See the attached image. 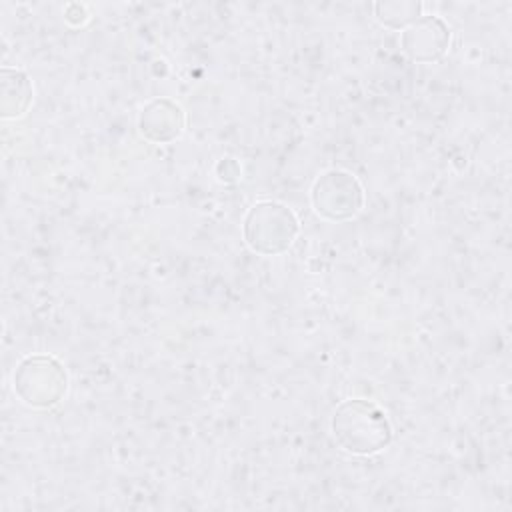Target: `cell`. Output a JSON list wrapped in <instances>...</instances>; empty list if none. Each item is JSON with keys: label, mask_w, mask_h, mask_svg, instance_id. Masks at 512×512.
<instances>
[{"label": "cell", "mask_w": 512, "mask_h": 512, "mask_svg": "<svg viewBox=\"0 0 512 512\" xmlns=\"http://www.w3.org/2000/svg\"><path fill=\"white\" fill-rule=\"evenodd\" d=\"M310 202L320 218L344 222L360 214L366 202V192L352 172L332 168L314 180Z\"/></svg>", "instance_id": "cell-4"}, {"label": "cell", "mask_w": 512, "mask_h": 512, "mask_svg": "<svg viewBox=\"0 0 512 512\" xmlns=\"http://www.w3.org/2000/svg\"><path fill=\"white\" fill-rule=\"evenodd\" d=\"M32 96V80L22 68L4 66L0 70V116L4 120L24 116L32 104Z\"/></svg>", "instance_id": "cell-7"}, {"label": "cell", "mask_w": 512, "mask_h": 512, "mask_svg": "<svg viewBox=\"0 0 512 512\" xmlns=\"http://www.w3.org/2000/svg\"><path fill=\"white\" fill-rule=\"evenodd\" d=\"M330 430L338 446L356 456H372L388 448L394 430L386 412L364 398H348L336 406Z\"/></svg>", "instance_id": "cell-1"}, {"label": "cell", "mask_w": 512, "mask_h": 512, "mask_svg": "<svg viewBox=\"0 0 512 512\" xmlns=\"http://www.w3.org/2000/svg\"><path fill=\"white\" fill-rule=\"evenodd\" d=\"M300 232L298 216L292 208L276 200L256 202L244 216L242 234L248 248L262 256L286 252Z\"/></svg>", "instance_id": "cell-2"}, {"label": "cell", "mask_w": 512, "mask_h": 512, "mask_svg": "<svg viewBox=\"0 0 512 512\" xmlns=\"http://www.w3.org/2000/svg\"><path fill=\"white\" fill-rule=\"evenodd\" d=\"M16 396L30 408H52L68 392V374L60 360L46 354L26 356L12 376Z\"/></svg>", "instance_id": "cell-3"}, {"label": "cell", "mask_w": 512, "mask_h": 512, "mask_svg": "<svg viewBox=\"0 0 512 512\" xmlns=\"http://www.w3.org/2000/svg\"><path fill=\"white\" fill-rule=\"evenodd\" d=\"M184 108L172 98H154L138 114V132L154 144H168L184 132Z\"/></svg>", "instance_id": "cell-6"}, {"label": "cell", "mask_w": 512, "mask_h": 512, "mask_svg": "<svg viewBox=\"0 0 512 512\" xmlns=\"http://www.w3.org/2000/svg\"><path fill=\"white\" fill-rule=\"evenodd\" d=\"M422 8L424 6L418 0L376 2L374 4V18L390 30H404L422 16Z\"/></svg>", "instance_id": "cell-8"}, {"label": "cell", "mask_w": 512, "mask_h": 512, "mask_svg": "<svg viewBox=\"0 0 512 512\" xmlns=\"http://www.w3.org/2000/svg\"><path fill=\"white\" fill-rule=\"evenodd\" d=\"M450 26L434 14H422L416 22L402 30L400 48L412 60L420 64L438 62L450 48Z\"/></svg>", "instance_id": "cell-5"}]
</instances>
